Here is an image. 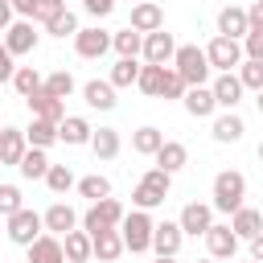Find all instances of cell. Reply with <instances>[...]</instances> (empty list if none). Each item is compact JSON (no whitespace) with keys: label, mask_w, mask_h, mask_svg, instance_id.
<instances>
[{"label":"cell","mask_w":263,"mask_h":263,"mask_svg":"<svg viewBox=\"0 0 263 263\" xmlns=\"http://www.w3.org/2000/svg\"><path fill=\"white\" fill-rule=\"evenodd\" d=\"M74 49H78V58H103L107 49H111V33L107 29H99V25H90V29H78L74 33Z\"/></svg>","instance_id":"30bf717a"},{"label":"cell","mask_w":263,"mask_h":263,"mask_svg":"<svg viewBox=\"0 0 263 263\" xmlns=\"http://www.w3.org/2000/svg\"><path fill=\"white\" fill-rule=\"evenodd\" d=\"M62 255H66V263H86L90 259V234L86 230H70L62 238Z\"/></svg>","instance_id":"4dcf8cb0"},{"label":"cell","mask_w":263,"mask_h":263,"mask_svg":"<svg viewBox=\"0 0 263 263\" xmlns=\"http://www.w3.org/2000/svg\"><path fill=\"white\" fill-rule=\"evenodd\" d=\"M255 107H259V115H263V90H255Z\"/></svg>","instance_id":"f5cc1de1"},{"label":"cell","mask_w":263,"mask_h":263,"mask_svg":"<svg viewBox=\"0 0 263 263\" xmlns=\"http://www.w3.org/2000/svg\"><path fill=\"white\" fill-rule=\"evenodd\" d=\"M12 25V8H8V0H0V33Z\"/></svg>","instance_id":"816d5d0a"},{"label":"cell","mask_w":263,"mask_h":263,"mask_svg":"<svg viewBox=\"0 0 263 263\" xmlns=\"http://www.w3.org/2000/svg\"><path fill=\"white\" fill-rule=\"evenodd\" d=\"M41 90L66 103V99L74 95V74H70V70H53V74H45V82H41Z\"/></svg>","instance_id":"836d02e7"},{"label":"cell","mask_w":263,"mask_h":263,"mask_svg":"<svg viewBox=\"0 0 263 263\" xmlns=\"http://www.w3.org/2000/svg\"><path fill=\"white\" fill-rule=\"evenodd\" d=\"M25 251H29V263H66V255H62V238H58V234H41V238L29 242Z\"/></svg>","instance_id":"4316f807"},{"label":"cell","mask_w":263,"mask_h":263,"mask_svg":"<svg viewBox=\"0 0 263 263\" xmlns=\"http://www.w3.org/2000/svg\"><path fill=\"white\" fill-rule=\"evenodd\" d=\"M41 234H45V226H41V214H37V210L21 205V210L8 218V242H16V247H29V242H37Z\"/></svg>","instance_id":"52a82bcc"},{"label":"cell","mask_w":263,"mask_h":263,"mask_svg":"<svg viewBox=\"0 0 263 263\" xmlns=\"http://www.w3.org/2000/svg\"><path fill=\"white\" fill-rule=\"evenodd\" d=\"M230 263H234V259H230Z\"/></svg>","instance_id":"6f0895ef"},{"label":"cell","mask_w":263,"mask_h":263,"mask_svg":"<svg viewBox=\"0 0 263 263\" xmlns=\"http://www.w3.org/2000/svg\"><path fill=\"white\" fill-rule=\"evenodd\" d=\"M82 99H86V107H95V111H111L119 99H115V86L107 82V78H90L86 86H82Z\"/></svg>","instance_id":"d4e9b609"},{"label":"cell","mask_w":263,"mask_h":263,"mask_svg":"<svg viewBox=\"0 0 263 263\" xmlns=\"http://www.w3.org/2000/svg\"><path fill=\"white\" fill-rule=\"evenodd\" d=\"M185 82H181V74L177 70H164V82H160V99H185Z\"/></svg>","instance_id":"7bdbcfd3"},{"label":"cell","mask_w":263,"mask_h":263,"mask_svg":"<svg viewBox=\"0 0 263 263\" xmlns=\"http://www.w3.org/2000/svg\"><path fill=\"white\" fill-rule=\"evenodd\" d=\"M201 238H205L210 259H226V263H230V259H234V251H238V234L230 230V222H214Z\"/></svg>","instance_id":"ba28073f"},{"label":"cell","mask_w":263,"mask_h":263,"mask_svg":"<svg viewBox=\"0 0 263 263\" xmlns=\"http://www.w3.org/2000/svg\"><path fill=\"white\" fill-rule=\"evenodd\" d=\"M45 33H53V37H74L78 33V16L66 8V12H58L53 21H45Z\"/></svg>","instance_id":"ab89813d"},{"label":"cell","mask_w":263,"mask_h":263,"mask_svg":"<svg viewBox=\"0 0 263 263\" xmlns=\"http://www.w3.org/2000/svg\"><path fill=\"white\" fill-rule=\"evenodd\" d=\"M12 74H16V58L4 49V41H0V82H12Z\"/></svg>","instance_id":"7dc6e473"},{"label":"cell","mask_w":263,"mask_h":263,"mask_svg":"<svg viewBox=\"0 0 263 263\" xmlns=\"http://www.w3.org/2000/svg\"><path fill=\"white\" fill-rule=\"evenodd\" d=\"M160 144H164V132L160 127H140V132H132V152H140V156H156L160 152Z\"/></svg>","instance_id":"1f68e13d"},{"label":"cell","mask_w":263,"mask_h":263,"mask_svg":"<svg viewBox=\"0 0 263 263\" xmlns=\"http://www.w3.org/2000/svg\"><path fill=\"white\" fill-rule=\"evenodd\" d=\"M111 49H115L119 58H140L144 37H140L136 29H119V33H111Z\"/></svg>","instance_id":"d6a6232c"},{"label":"cell","mask_w":263,"mask_h":263,"mask_svg":"<svg viewBox=\"0 0 263 263\" xmlns=\"http://www.w3.org/2000/svg\"><path fill=\"white\" fill-rule=\"evenodd\" d=\"M181 242H185V234H181L177 222H156L152 226V251H156V259H177Z\"/></svg>","instance_id":"7c38bea8"},{"label":"cell","mask_w":263,"mask_h":263,"mask_svg":"<svg viewBox=\"0 0 263 263\" xmlns=\"http://www.w3.org/2000/svg\"><path fill=\"white\" fill-rule=\"evenodd\" d=\"M25 140H29V148H53L58 144V123H49V119H33L29 127H25Z\"/></svg>","instance_id":"83f0119b"},{"label":"cell","mask_w":263,"mask_h":263,"mask_svg":"<svg viewBox=\"0 0 263 263\" xmlns=\"http://www.w3.org/2000/svg\"><path fill=\"white\" fill-rule=\"evenodd\" d=\"M90 255H95L99 263H115V259L123 255L119 230H99V234H90Z\"/></svg>","instance_id":"cb8c5ba5"},{"label":"cell","mask_w":263,"mask_h":263,"mask_svg":"<svg viewBox=\"0 0 263 263\" xmlns=\"http://www.w3.org/2000/svg\"><path fill=\"white\" fill-rule=\"evenodd\" d=\"M25 103H29L33 119H49V123H62V119H66V103H62V99H53V95H45V90L29 95Z\"/></svg>","instance_id":"44dd1931"},{"label":"cell","mask_w":263,"mask_h":263,"mask_svg":"<svg viewBox=\"0 0 263 263\" xmlns=\"http://www.w3.org/2000/svg\"><path fill=\"white\" fill-rule=\"evenodd\" d=\"M16 173H21L25 181H45V173H49V156H45L41 148H29V152L21 156V164H16Z\"/></svg>","instance_id":"f546056e"},{"label":"cell","mask_w":263,"mask_h":263,"mask_svg":"<svg viewBox=\"0 0 263 263\" xmlns=\"http://www.w3.org/2000/svg\"><path fill=\"white\" fill-rule=\"evenodd\" d=\"M136 78H140V66H136V58H119L115 66H111V86L119 90V86H136Z\"/></svg>","instance_id":"8d00e7d4"},{"label":"cell","mask_w":263,"mask_h":263,"mask_svg":"<svg viewBox=\"0 0 263 263\" xmlns=\"http://www.w3.org/2000/svg\"><path fill=\"white\" fill-rule=\"evenodd\" d=\"M41 226H45V234H58V238H66V234L78 226V214H74V205H66V201H53V205L41 214Z\"/></svg>","instance_id":"5bb4252c"},{"label":"cell","mask_w":263,"mask_h":263,"mask_svg":"<svg viewBox=\"0 0 263 263\" xmlns=\"http://www.w3.org/2000/svg\"><path fill=\"white\" fill-rule=\"evenodd\" d=\"M58 12H66V0H37V4H33V21H41V25L53 21Z\"/></svg>","instance_id":"ee69618b"},{"label":"cell","mask_w":263,"mask_h":263,"mask_svg":"<svg viewBox=\"0 0 263 263\" xmlns=\"http://www.w3.org/2000/svg\"><path fill=\"white\" fill-rule=\"evenodd\" d=\"M242 58H251V62H263V33H259V29H251V33L242 37Z\"/></svg>","instance_id":"f6af8a7d"},{"label":"cell","mask_w":263,"mask_h":263,"mask_svg":"<svg viewBox=\"0 0 263 263\" xmlns=\"http://www.w3.org/2000/svg\"><path fill=\"white\" fill-rule=\"evenodd\" d=\"M218 37L242 41V37H247V8H238V4H226V8L218 12Z\"/></svg>","instance_id":"ffe728a7"},{"label":"cell","mask_w":263,"mask_h":263,"mask_svg":"<svg viewBox=\"0 0 263 263\" xmlns=\"http://www.w3.org/2000/svg\"><path fill=\"white\" fill-rule=\"evenodd\" d=\"M168 189H173V177L160 173V168H148V173L140 177V185L132 189V205H136V210H156V205L168 197Z\"/></svg>","instance_id":"277c9868"},{"label":"cell","mask_w":263,"mask_h":263,"mask_svg":"<svg viewBox=\"0 0 263 263\" xmlns=\"http://www.w3.org/2000/svg\"><path fill=\"white\" fill-rule=\"evenodd\" d=\"M144 62L148 66H168L173 62V53H177V41H173V33H164V29H156V33H148L144 37Z\"/></svg>","instance_id":"8fae6325"},{"label":"cell","mask_w":263,"mask_h":263,"mask_svg":"<svg viewBox=\"0 0 263 263\" xmlns=\"http://www.w3.org/2000/svg\"><path fill=\"white\" fill-rule=\"evenodd\" d=\"M210 95H214V103H218L222 111H234V107L242 103V82H238V74H218V78L210 82Z\"/></svg>","instance_id":"2e32d148"},{"label":"cell","mask_w":263,"mask_h":263,"mask_svg":"<svg viewBox=\"0 0 263 263\" xmlns=\"http://www.w3.org/2000/svg\"><path fill=\"white\" fill-rule=\"evenodd\" d=\"M181 103H185V111H189L193 119H214V111H218V103H214L210 86H189Z\"/></svg>","instance_id":"484cf974"},{"label":"cell","mask_w":263,"mask_h":263,"mask_svg":"<svg viewBox=\"0 0 263 263\" xmlns=\"http://www.w3.org/2000/svg\"><path fill=\"white\" fill-rule=\"evenodd\" d=\"M251 263H263V234L251 238Z\"/></svg>","instance_id":"f907efd6"},{"label":"cell","mask_w":263,"mask_h":263,"mask_svg":"<svg viewBox=\"0 0 263 263\" xmlns=\"http://www.w3.org/2000/svg\"><path fill=\"white\" fill-rule=\"evenodd\" d=\"M21 205H25L21 189H16V185H0V214H4V218H12Z\"/></svg>","instance_id":"b9f144b4"},{"label":"cell","mask_w":263,"mask_h":263,"mask_svg":"<svg viewBox=\"0 0 263 263\" xmlns=\"http://www.w3.org/2000/svg\"><path fill=\"white\" fill-rule=\"evenodd\" d=\"M78 193H82V197H90V201H103V197H111V181H107L103 173L82 177V181H78Z\"/></svg>","instance_id":"74e56055"},{"label":"cell","mask_w":263,"mask_h":263,"mask_svg":"<svg viewBox=\"0 0 263 263\" xmlns=\"http://www.w3.org/2000/svg\"><path fill=\"white\" fill-rule=\"evenodd\" d=\"M242 132H247L242 115H234V111H222V115H214V127H210V136H214L218 144H238V140H242Z\"/></svg>","instance_id":"603a6c76"},{"label":"cell","mask_w":263,"mask_h":263,"mask_svg":"<svg viewBox=\"0 0 263 263\" xmlns=\"http://www.w3.org/2000/svg\"><path fill=\"white\" fill-rule=\"evenodd\" d=\"M259 160H263V140H259Z\"/></svg>","instance_id":"11a10c76"},{"label":"cell","mask_w":263,"mask_h":263,"mask_svg":"<svg viewBox=\"0 0 263 263\" xmlns=\"http://www.w3.org/2000/svg\"><path fill=\"white\" fill-rule=\"evenodd\" d=\"M230 230L238 234V242L247 238H255V234H263V210H255V205H242V210H234L230 214Z\"/></svg>","instance_id":"d6986e66"},{"label":"cell","mask_w":263,"mask_h":263,"mask_svg":"<svg viewBox=\"0 0 263 263\" xmlns=\"http://www.w3.org/2000/svg\"><path fill=\"white\" fill-rule=\"evenodd\" d=\"M25 152H29V140H25V132H21V127H0V164L16 168Z\"/></svg>","instance_id":"e0dca14e"},{"label":"cell","mask_w":263,"mask_h":263,"mask_svg":"<svg viewBox=\"0 0 263 263\" xmlns=\"http://www.w3.org/2000/svg\"><path fill=\"white\" fill-rule=\"evenodd\" d=\"M238 82H242V90H263V62L242 58V66H238Z\"/></svg>","instance_id":"f35d334b"},{"label":"cell","mask_w":263,"mask_h":263,"mask_svg":"<svg viewBox=\"0 0 263 263\" xmlns=\"http://www.w3.org/2000/svg\"><path fill=\"white\" fill-rule=\"evenodd\" d=\"M90 136H95V127H90L82 115H66V119L58 123V140H62V144H70V148L90 144Z\"/></svg>","instance_id":"7402d4cb"},{"label":"cell","mask_w":263,"mask_h":263,"mask_svg":"<svg viewBox=\"0 0 263 263\" xmlns=\"http://www.w3.org/2000/svg\"><path fill=\"white\" fill-rule=\"evenodd\" d=\"M251 29L263 33V0H255V4L247 8V33H251Z\"/></svg>","instance_id":"c3c4849f"},{"label":"cell","mask_w":263,"mask_h":263,"mask_svg":"<svg viewBox=\"0 0 263 263\" xmlns=\"http://www.w3.org/2000/svg\"><path fill=\"white\" fill-rule=\"evenodd\" d=\"M205 62H210V70H218V74H234V70L242 66V41L214 37V41L205 45Z\"/></svg>","instance_id":"8992f818"},{"label":"cell","mask_w":263,"mask_h":263,"mask_svg":"<svg viewBox=\"0 0 263 263\" xmlns=\"http://www.w3.org/2000/svg\"><path fill=\"white\" fill-rule=\"evenodd\" d=\"M82 8L95 16V21H103V16H111V8H115V0H82Z\"/></svg>","instance_id":"bcb514c9"},{"label":"cell","mask_w":263,"mask_h":263,"mask_svg":"<svg viewBox=\"0 0 263 263\" xmlns=\"http://www.w3.org/2000/svg\"><path fill=\"white\" fill-rule=\"evenodd\" d=\"M173 70L181 74L185 86H210V62H205V49L201 45H177L173 53Z\"/></svg>","instance_id":"7a4b0ae2"},{"label":"cell","mask_w":263,"mask_h":263,"mask_svg":"<svg viewBox=\"0 0 263 263\" xmlns=\"http://www.w3.org/2000/svg\"><path fill=\"white\" fill-rule=\"evenodd\" d=\"M127 29H136L140 37H148V33L164 29V8H160V4H152V0L132 4V25H127Z\"/></svg>","instance_id":"4fadbf2b"},{"label":"cell","mask_w":263,"mask_h":263,"mask_svg":"<svg viewBox=\"0 0 263 263\" xmlns=\"http://www.w3.org/2000/svg\"><path fill=\"white\" fill-rule=\"evenodd\" d=\"M4 49L12 53V58H25V53H33L37 49V33H33V21H12L8 29H4Z\"/></svg>","instance_id":"9c48e42d"},{"label":"cell","mask_w":263,"mask_h":263,"mask_svg":"<svg viewBox=\"0 0 263 263\" xmlns=\"http://www.w3.org/2000/svg\"><path fill=\"white\" fill-rule=\"evenodd\" d=\"M41 82H45V78H41V74H37L33 66H16V74H12V90H16L21 99L37 95V90H41Z\"/></svg>","instance_id":"e575fe53"},{"label":"cell","mask_w":263,"mask_h":263,"mask_svg":"<svg viewBox=\"0 0 263 263\" xmlns=\"http://www.w3.org/2000/svg\"><path fill=\"white\" fill-rule=\"evenodd\" d=\"M90 152H95L99 160H115V156H119V132H115V127H95Z\"/></svg>","instance_id":"f1b7e54d"},{"label":"cell","mask_w":263,"mask_h":263,"mask_svg":"<svg viewBox=\"0 0 263 263\" xmlns=\"http://www.w3.org/2000/svg\"><path fill=\"white\" fill-rule=\"evenodd\" d=\"M152 160H156V168H160V173H168V177H173V173H181V168L189 164V148H185L181 140H164V144H160V152H156Z\"/></svg>","instance_id":"ac0fdd59"},{"label":"cell","mask_w":263,"mask_h":263,"mask_svg":"<svg viewBox=\"0 0 263 263\" xmlns=\"http://www.w3.org/2000/svg\"><path fill=\"white\" fill-rule=\"evenodd\" d=\"M33 4H37V0H8V8H12L21 21H33Z\"/></svg>","instance_id":"681fc988"},{"label":"cell","mask_w":263,"mask_h":263,"mask_svg":"<svg viewBox=\"0 0 263 263\" xmlns=\"http://www.w3.org/2000/svg\"><path fill=\"white\" fill-rule=\"evenodd\" d=\"M45 185H49L53 193H66V189H74L78 181H74V173H70L66 164H49V173H45Z\"/></svg>","instance_id":"60d3db41"},{"label":"cell","mask_w":263,"mask_h":263,"mask_svg":"<svg viewBox=\"0 0 263 263\" xmlns=\"http://www.w3.org/2000/svg\"><path fill=\"white\" fill-rule=\"evenodd\" d=\"M152 218H148V210H132V214H123V222H119V238H123V251H132V255H144V251H152Z\"/></svg>","instance_id":"3957f363"},{"label":"cell","mask_w":263,"mask_h":263,"mask_svg":"<svg viewBox=\"0 0 263 263\" xmlns=\"http://www.w3.org/2000/svg\"><path fill=\"white\" fill-rule=\"evenodd\" d=\"M164 70H168V66H148V62H144V66H140V78H136V86H140L148 99H160V82H164Z\"/></svg>","instance_id":"d590c367"},{"label":"cell","mask_w":263,"mask_h":263,"mask_svg":"<svg viewBox=\"0 0 263 263\" xmlns=\"http://www.w3.org/2000/svg\"><path fill=\"white\" fill-rule=\"evenodd\" d=\"M156 263H177V259H156Z\"/></svg>","instance_id":"9f6ffc18"},{"label":"cell","mask_w":263,"mask_h":263,"mask_svg":"<svg viewBox=\"0 0 263 263\" xmlns=\"http://www.w3.org/2000/svg\"><path fill=\"white\" fill-rule=\"evenodd\" d=\"M197 263H218V259H197Z\"/></svg>","instance_id":"db71d44e"},{"label":"cell","mask_w":263,"mask_h":263,"mask_svg":"<svg viewBox=\"0 0 263 263\" xmlns=\"http://www.w3.org/2000/svg\"><path fill=\"white\" fill-rule=\"evenodd\" d=\"M123 222V205L115 197H103V201H90V210L82 214V230L86 234H99V230H119Z\"/></svg>","instance_id":"5b68a950"},{"label":"cell","mask_w":263,"mask_h":263,"mask_svg":"<svg viewBox=\"0 0 263 263\" xmlns=\"http://www.w3.org/2000/svg\"><path fill=\"white\" fill-rule=\"evenodd\" d=\"M247 177L238 173V168H222L218 177H214V201H210V210H218V214H234V210H242L247 201Z\"/></svg>","instance_id":"6da1fadb"},{"label":"cell","mask_w":263,"mask_h":263,"mask_svg":"<svg viewBox=\"0 0 263 263\" xmlns=\"http://www.w3.org/2000/svg\"><path fill=\"white\" fill-rule=\"evenodd\" d=\"M177 226H181V234H205L210 226H214V210L205 205V201H189L185 210H181V218H177Z\"/></svg>","instance_id":"9a60e30c"}]
</instances>
